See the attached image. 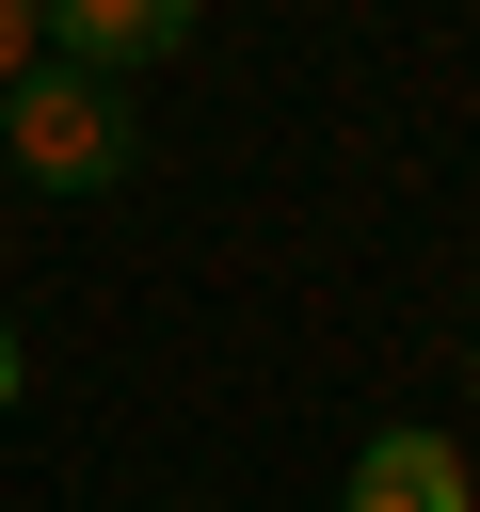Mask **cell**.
I'll return each mask as SVG.
<instances>
[{
  "instance_id": "cell-3",
  "label": "cell",
  "mask_w": 480,
  "mask_h": 512,
  "mask_svg": "<svg viewBox=\"0 0 480 512\" xmlns=\"http://www.w3.org/2000/svg\"><path fill=\"white\" fill-rule=\"evenodd\" d=\"M352 512H464V448L448 432H368L352 448Z\"/></svg>"
},
{
  "instance_id": "cell-2",
  "label": "cell",
  "mask_w": 480,
  "mask_h": 512,
  "mask_svg": "<svg viewBox=\"0 0 480 512\" xmlns=\"http://www.w3.org/2000/svg\"><path fill=\"white\" fill-rule=\"evenodd\" d=\"M160 48H192V0H48V64L128 80V64H160Z\"/></svg>"
},
{
  "instance_id": "cell-6",
  "label": "cell",
  "mask_w": 480,
  "mask_h": 512,
  "mask_svg": "<svg viewBox=\"0 0 480 512\" xmlns=\"http://www.w3.org/2000/svg\"><path fill=\"white\" fill-rule=\"evenodd\" d=\"M464 400H480V352H464Z\"/></svg>"
},
{
  "instance_id": "cell-4",
  "label": "cell",
  "mask_w": 480,
  "mask_h": 512,
  "mask_svg": "<svg viewBox=\"0 0 480 512\" xmlns=\"http://www.w3.org/2000/svg\"><path fill=\"white\" fill-rule=\"evenodd\" d=\"M48 64V0H0V80H32Z\"/></svg>"
},
{
  "instance_id": "cell-7",
  "label": "cell",
  "mask_w": 480,
  "mask_h": 512,
  "mask_svg": "<svg viewBox=\"0 0 480 512\" xmlns=\"http://www.w3.org/2000/svg\"><path fill=\"white\" fill-rule=\"evenodd\" d=\"M176 512H192V496H176Z\"/></svg>"
},
{
  "instance_id": "cell-5",
  "label": "cell",
  "mask_w": 480,
  "mask_h": 512,
  "mask_svg": "<svg viewBox=\"0 0 480 512\" xmlns=\"http://www.w3.org/2000/svg\"><path fill=\"white\" fill-rule=\"evenodd\" d=\"M0 400H16V320H0Z\"/></svg>"
},
{
  "instance_id": "cell-1",
  "label": "cell",
  "mask_w": 480,
  "mask_h": 512,
  "mask_svg": "<svg viewBox=\"0 0 480 512\" xmlns=\"http://www.w3.org/2000/svg\"><path fill=\"white\" fill-rule=\"evenodd\" d=\"M0 160H16L32 192H112V176L144 160L128 80H96V64H32V80H0Z\"/></svg>"
}]
</instances>
